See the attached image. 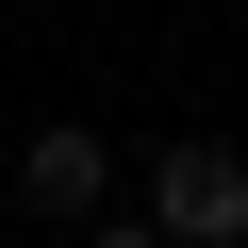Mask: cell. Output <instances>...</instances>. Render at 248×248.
Returning <instances> with one entry per match:
<instances>
[{"mask_svg":"<svg viewBox=\"0 0 248 248\" xmlns=\"http://www.w3.org/2000/svg\"><path fill=\"white\" fill-rule=\"evenodd\" d=\"M149 232H166V248H248V149H232V133H182V149L149 166Z\"/></svg>","mask_w":248,"mask_h":248,"instance_id":"6da1fadb","label":"cell"},{"mask_svg":"<svg viewBox=\"0 0 248 248\" xmlns=\"http://www.w3.org/2000/svg\"><path fill=\"white\" fill-rule=\"evenodd\" d=\"M17 199H33L50 232H99V199H116V149H99V116H50V133L17 149Z\"/></svg>","mask_w":248,"mask_h":248,"instance_id":"7a4b0ae2","label":"cell"},{"mask_svg":"<svg viewBox=\"0 0 248 248\" xmlns=\"http://www.w3.org/2000/svg\"><path fill=\"white\" fill-rule=\"evenodd\" d=\"M83 248H166V232H149V215H99V232H83Z\"/></svg>","mask_w":248,"mask_h":248,"instance_id":"3957f363","label":"cell"}]
</instances>
